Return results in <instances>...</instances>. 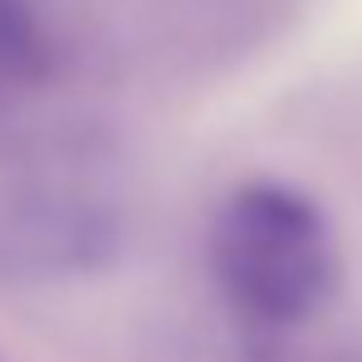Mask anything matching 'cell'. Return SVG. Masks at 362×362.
<instances>
[{
    "instance_id": "3",
    "label": "cell",
    "mask_w": 362,
    "mask_h": 362,
    "mask_svg": "<svg viewBox=\"0 0 362 362\" xmlns=\"http://www.w3.org/2000/svg\"><path fill=\"white\" fill-rule=\"evenodd\" d=\"M54 69V40L40 0H0V78L35 83Z\"/></svg>"
},
{
    "instance_id": "2",
    "label": "cell",
    "mask_w": 362,
    "mask_h": 362,
    "mask_svg": "<svg viewBox=\"0 0 362 362\" xmlns=\"http://www.w3.org/2000/svg\"><path fill=\"white\" fill-rule=\"evenodd\" d=\"M127 245V201L78 152L25 157L0 172V279L69 284L103 274Z\"/></svg>"
},
{
    "instance_id": "1",
    "label": "cell",
    "mask_w": 362,
    "mask_h": 362,
    "mask_svg": "<svg viewBox=\"0 0 362 362\" xmlns=\"http://www.w3.org/2000/svg\"><path fill=\"white\" fill-rule=\"evenodd\" d=\"M221 303L255 328H303L343 289V240L328 206L289 177L235 181L206 226Z\"/></svg>"
}]
</instances>
